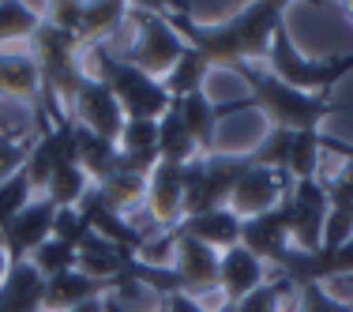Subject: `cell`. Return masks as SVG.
Returning <instances> with one entry per match:
<instances>
[{
  "instance_id": "obj_1",
  "label": "cell",
  "mask_w": 353,
  "mask_h": 312,
  "mask_svg": "<svg viewBox=\"0 0 353 312\" xmlns=\"http://www.w3.org/2000/svg\"><path fill=\"white\" fill-rule=\"evenodd\" d=\"M72 113H75V128L90 132L98 139H121V128H124V117H121V102L113 98L109 83H90L83 79L79 90L72 98Z\"/></svg>"
},
{
  "instance_id": "obj_2",
  "label": "cell",
  "mask_w": 353,
  "mask_h": 312,
  "mask_svg": "<svg viewBox=\"0 0 353 312\" xmlns=\"http://www.w3.org/2000/svg\"><path fill=\"white\" fill-rule=\"evenodd\" d=\"M53 218H57V207L41 196V199H30V204L8 222V230L0 233V244H4V252L12 256V264L27 260L38 244H46L53 237Z\"/></svg>"
},
{
  "instance_id": "obj_3",
  "label": "cell",
  "mask_w": 353,
  "mask_h": 312,
  "mask_svg": "<svg viewBox=\"0 0 353 312\" xmlns=\"http://www.w3.org/2000/svg\"><path fill=\"white\" fill-rule=\"evenodd\" d=\"M109 90L121 102V109H128L132 121H150L154 113L165 109V90L158 87L150 75H143L139 68H128V64H117L109 68Z\"/></svg>"
},
{
  "instance_id": "obj_4",
  "label": "cell",
  "mask_w": 353,
  "mask_h": 312,
  "mask_svg": "<svg viewBox=\"0 0 353 312\" xmlns=\"http://www.w3.org/2000/svg\"><path fill=\"white\" fill-rule=\"evenodd\" d=\"M38 106L41 98V68L30 57V49H8L0 53V102Z\"/></svg>"
},
{
  "instance_id": "obj_5",
  "label": "cell",
  "mask_w": 353,
  "mask_h": 312,
  "mask_svg": "<svg viewBox=\"0 0 353 312\" xmlns=\"http://www.w3.org/2000/svg\"><path fill=\"white\" fill-rule=\"evenodd\" d=\"M279 173L271 170V166H259V170H248L241 177L237 184H233L230 199H233V215H248V218H259L267 215V207L279 199Z\"/></svg>"
},
{
  "instance_id": "obj_6",
  "label": "cell",
  "mask_w": 353,
  "mask_h": 312,
  "mask_svg": "<svg viewBox=\"0 0 353 312\" xmlns=\"http://www.w3.org/2000/svg\"><path fill=\"white\" fill-rule=\"evenodd\" d=\"M98 290L102 286L94 282V278H87L83 271H64V275H53L46 278V290H41V312H72L79 309L83 301L98 298Z\"/></svg>"
},
{
  "instance_id": "obj_7",
  "label": "cell",
  "mask_w": 353,
  "mask_h": 312,
  "mask_svg": "<svg viewBox=\"0 0 353 312\" xmlns=\"http://www.w3.org/2000/svg\"><path fill=\"white\" fill-rule=\"evenodd\" d=\"M259 95L267 98V106H271L274 113L290 124V128H308V121H312L316 109H319L312 98H305L301 90H293L290 83H279V79L259 83Z\"/></svg>"
},
{
  "instance_id": "obj_8",
  "label": "cell",
  "mask_w": 353,
  "mask_h": 312,
  "mask_svg": "<svg viewBox=\"0 0 353 312\" xmlns=\"http://www.w3.org/2000/svg\"><path fill=\"white\" fill-rule=\"evenodd\" d=\"M218 275H222V290L230 298H241V293H252L259 286L263 267H259V260L248 248H230V256L218 260Z\"/></svg>"
},
{
  "instance_id": "obj_9",
  "label": "cell",
  "mask_w": 353,
  "mask_h": 312,
  "mask_svg": "<svg viewBox=\"0 0 353 312\" xmlns=\"http://www.w3.org/2000/svg\"><path fill=\"white\" fill-rule=\"evenodd\" d=\"M41 27V8L34 4H0V53L15 49L19 41L34 38V30Z\"/></svg>"
},
{
  "instance_id": "obj_10",
  "label": "cell",
  "mask_w": 353,
  "mask_h": 312,
  "mask_svg": "<svg viewBox=\"0 0 353 312\" xmlns=\"http://www.w3.org/2000/svg\"><path fill=\"white\" fill-rule=\"evenodd\" d=\"M181 278L192 286V290H199V293L214 282L218 278V256L211 252V244H203L196 237L181 241Z\"/></svg>"
},
{
  "instance_id": "obj_11",
  "label": "cell",
  "mask_w": 353,
  "mask_h": 312,
  "mask_svg": "<svg viewBox=\"0 0 353 312\" xmlns=\"http://www.w3.org/2000/svg\"><path fill=\"white\" fill-rule=\"evenodd\" d=\"M192 237L203 241V244H230L233 237L241 233V222L233 211H203L188 222Z\"/></svg>"
},
{
  "instance_id": "obj_12",
  "label": "cell",
  "mask_w": 353,
  "mask_h": 312,
  "mask_svg": "<svg viewBox=\"0 0 353 312\" xmlns=\"http://www.w3.org/2000/svg\"><path fill=\"white\" fill-rule=\"evenodd\" d=\"M27 264L34 267L41 278L64 275V271H72V267H75V248H72V244H64V241H57V237H49L46 244H38V248L30 252Z\"/></svg>"
},
{
  "instance_id": "obj_13",
  "label": "cell",
  "mask_w": 353,
  "mask_h": 312,
  "mask_svg": "<svg viewBox=\"0 0 353 312\" xmlns=\"http://www.w3.org/2000/svg\"><path fill=\"white\" fill-rule=\"evenodd\" d=\"M30 199H34V188H30L27 173H15L12 181L0 184V233L8 230V222H12V218L19 215Z\"/></svg>"
},
{
  "instance_id": "obj_14",
  "label": "cell",
  "mask_w": 353,
  "mask_h": 312,
  "mask_svg": "<svg viewBox=\"0 0 353 312\" xmlns=\"http://www.w3.org/2000/svg\"><path fill=\"white\" fill-rule=\"evenodd\" d=\"M30 147H34V143H27V139L0 136V184H4V181H12L15 173H23V170H27Z\"/></svg>"
},
{
  "instance_id": "obj_15",
  "label": "cell",
  "mask_w": 353,
  "mask_h": 312,
  "mask_svg": "<svg viewBox=\"0 0 353 312\" xmlns=\"http://www.w3.org/2000/svg\"><path fill=\"white\" fill-rule=\"evenodd\" d=\"M199 75H203V61H199L196 53H181V61H176L173 72H170V87L173 90H192V83H199Z\"/></svg>"
},
{
  "instance_id": "obj_16",
  "label": "cell",
  "mask_w": 353,
  "mask_h": 312,
  "mask_svg": "<svg viewBox=\"0 0 353 312\" xmlns=\"http://www.w3.org/2000/svg\"><path fill=\"white\" fill-rule=\"evenodd\" d=\"M331 264L339 267V271H353V233L339 244V248H331Z\"/></svg>"
},
{
  "instance_id": "obj_17",
  "label": "cell",
  "mask_w": 353,
  "mask_h": 312,
  "mask_svg": "<svg viewBox=\"0 0 353 312\" xmlns=\"http://www.w3.org/2000/svg\"><path fill=\"white\" fill-rule=\"evenodd\" d=\"M170 312H203L196 305V301H188V298H173V309Z\"/></svg>"
},
{
  "instance_id": "obj_18",
  "label": "cell",
  "mask_w": 353,
  "mask_h": 312,
  "mask_svg": "<svg viewBox=\"0 0 353 312\" xmlns=\"http://www.w3.org/2000/svg\"><path fill=\"white\" fill-rule=\"evenodd\" d=\"M72 312H105V301L90 298V301H83V305H79V309H72Z\"/></svg>"
},
{
  "instance_id": "obj_19",
  "label": "cell",
  "mask_w": 353,
  "mask_h": 312,
  "mask_svg": "<svg viewBox=\"0 0 353 312\" xmlns=\"http://www.w3.org/2000/svg\"><path fill=\"white\" fill-rule=\"evenodd\" d=\"M222 312H237V309H230V305H225V309H222Z\"/></svg>"
}]
</instances>
